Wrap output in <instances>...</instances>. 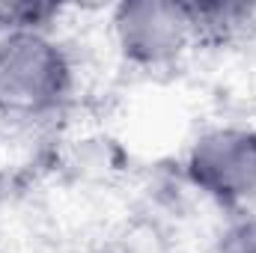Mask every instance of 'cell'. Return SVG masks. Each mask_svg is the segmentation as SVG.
<instances>
[{
  "label": "cell",
  "instance_id": "obj_4",
  "mask_svg": "<svg viewBox=\"0 0 256 253\" xmlns=\"http://www.w3.org/2000/svg\"><path fill=\"white\" fill-rule=\"evenodd\" d=\"M196 48H224L256 27V6L232 0H185Z\"/></svg>",
  "mask_w": 256,
  "mask_h": 253
},
{
  "label": "cell",
  "instance_id": "obj_5",
  "mask_svg": "<svg viewBox=\"0 0 256 253\" xmlns=\"http://www.w3.org/2000/svg\"><path fill=\"white\" fill-rule=\"evenodd\" d=\"M63 6L45 0H0V36L15 33H57Z\"/></svg>",
  "mask_w": 256,
  "mask_h": 253
},
{
  "label": "cell",
  "instance_id": "obj_6",
  "mask_svg": "<svg viewBox=\"0 0 256 253\" xmlns=\"http://www.w3.org/2000/svg\"><path fill=\"white\" fill-rule=\"evenodd\" d=\"M214 253H256V214L230 218V224L218 236Z\"/></svg>",
  "mask_w": 256,
  "mask_h": 253
},
{
  "label": "cell",
  "instance_id": "obj_1",
  "mask_svg": "<svg viewBox=\"0 0 256 253\" xmlns=\"http://www.w3.org/2000/svg\"><path fill=\"white\" fill-rule=\"evenodd\" d=\"M78 63L57 33L0 36V116L36 122L74 98Z\"/></svg>",
  "mask_w": 256,
  "mask_h": 253
},
{
  "label": "cell",
  "instance_id": "obj_3",
  "mask_svg": "<svg viewBox=\"0 0 256 253\" xmlns=\"http://www.w3.org/2000/svg\"><path fill=\"white\" fill-rule=\"evenodd\" d=\"M110 36L116 54L143 72L173 68L196 48L185 0H122L110 12Z\"/></svg>",
  "mask_w": 256,
  "mask_h": 253
},
{
  "label": "cell",
  "instance_id": "obj_2",
  "mask_svg": "<svg viewBox=\"0 0 256 253\" xmlns=\"http://www.w3.org/2000/svg\"><path fill=\"white\" fill-rule=\"evenodd\" d=\"M182 179L230 218L256 214V128L200 131L182 158Z\"/></svg>",
  "mask_w": 256,
  "mask_h": 253
}]
</instances>
